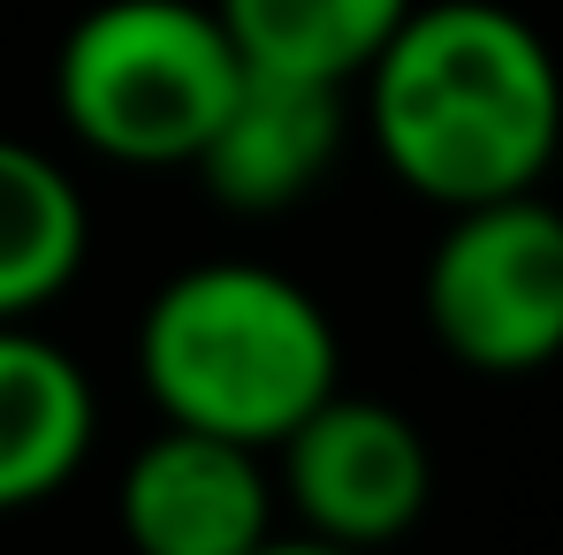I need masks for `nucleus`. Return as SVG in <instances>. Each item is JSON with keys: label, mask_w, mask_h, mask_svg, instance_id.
Here are the masks:
<instances>
[{"label": "nucleus", "mask_w": 563, "mask_h": 555, "mask_svg": "<svg viewBox=\"0 0 563 555\" xmlns=\"http://www.w3.org/2000/svg\"><path fill=\"white\" fill-rule=\"evenodd\" d=\"M213 15L244 69H282L351 92L388 46V31L411 15V0H213Z\"/></svg>", "instance_id": "10"}, {"label": "nucleus", "mask_w": 563, "mask_h": 555, "mask_svg": "<svg viewBox=\"0 0 563 555\" xmlns=\"http://www.w3.org/2000/svg\"><path fill=\"white\" fill-rule=\"evenodd\" d=\"M99 442V388L54 335L0 320V518L54 502Z\"/></svg>", "instance_id": "8"}, {"label": "nucleus", "mask_w": 563, "mask_h": 555, "mask_svg": "<svg viewBox=\"0 0 563 555\" xmlns=\"http://www.w3.org/2000/svg\"><path fill=\"white\" fill-rule=\"evenodd\" d=\"M275 464L252 442L161 419V434L122 464L114 525L130 555H244L275 533Z\"/></svg>", "instance_id": "6"}, {"label": "nucleus", "mask_w": 563, "mask_h": 555, "mask_svg": "<svg viewBox=\"0 0 563 555\" xmlns=\"http://www.w3.org/2000/svg\"><path fill=\"white\" fill-rule=\"evenodd\" d=\"M137 380L161 419L275 449L343 388V343L305 281L260 259H206L153 289L137 320Z\"/></svg>", "instance_id": "2"}, {"label": "nucleus", "mask_w": 563, "mask_h": 555, "mask_svg": "<svg viewBox=\"0 0 563 555\" xmlns=\"http://www.w3.org/2000/svg\"><path fill=\"white\" fill-rule=\"evenodd\" d=\"M85 252L92 213L77 176L54 153L0 137V320H38L85 275Z\"/></svg>", "instance_id": "9"}, {"label": "nucleus", "mask_w": 563, "mask_h": 555, "mask_svg": "<svg viewBox=\"0 0 563 555\" xmlns=\"http://www.w3.org/2000/svg\"><path fill=\"white\" fill-rule=\"evenodd\" d=\"M275 502L297 533L380 555L404 541L434 502V449L427 434L380 396H320L275 449Z\"/></svg>", "instance_id": "5"}, {"label": "nucleus", "mask_w": 563, "mask_h": 555, "mask_svg": "<svg viewBox=\"0 0 563 555\" xmlns=\"http://www.w3.org/2000/svg\"><path fill=\"white\" fill-rule=\"evenodd\" d=\"M343 130H351L343 85L244 69L190 168H198V184L213 190L229 213H289L343 160Z\"/></svg>", "instance_id": "7"}, {"label": "nucleus", "mask_w": 563, "mask_h": 555, "mask_svg": "<svg viewBox=\"0 0 563 555\" xmlns=\"http://www.w3.org/2000/svg\"><path fill=\"white\" fill-rule=\"evenodd\" d=\"M358 85L388 176L442 213L541 190L556 168L563 69L503 0H411Z\"/></svg>", "instance_id": "1"}, {"label": "nucleus", "mask_w": 563, "mask_h": 555, "mask_svg": "<svg viewBox=\"0 0 563 555\" xmlns=\"http://www.w3.org/2000/svg\"><path fill=\"white\" fill-rule=\"evenodd\" d=\"M236 77L213 0H92L54 46V114L114 168H190Z\"/></svg>", "instance_id": "3"}, {"label": "nucleus", "mask_w": 563, "mask_h": 555, "mask_svg": "<svg viewBox=\"0 0 563 555\" xmlns=\"http://www.w3.org/2000/svg\"><path fill=\"white\" fill-rule=\"evenodd\" d=\"M244 555H358V548H343V541H320V533H267V541H252Z\"/></svg>", "instance_id": "11"}, {"label": "nucleus", "mask_w": 563, "mask_h": 555, "mask_svg": "<svg viewBox=\"0 0 563 555\" xmlns=\"http://www.w3.org/2000/svg\"><path fill=\"white\" fill-rule=\"evenodd\" d=\"M427 335L465 373L510 380L563 358V213L541 190L457 206L419 275Z\"/></svg>", "instance_id": "4"}]
</instances>
